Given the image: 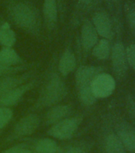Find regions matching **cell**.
Here are the masks:
<instances>
[{
    "label": "cell",
    "instance_id": "obj_1",
    "mask_svg": "<svg viewBox=\"0 0 135 153\" xmlns=\"http://www.w3.org/2000/svg\"><path fill=\"white\" fill-rule=\"evenodd\" d=\"M7 14L13 23L31 35L40 33L41 17L38 9L27 0H14L7 7Z\"/></svg>",
    "mask_w": 135,
    "mask_h": 153
},
{
    "label": "cell",
    "instance_id": "obj_2",
    "mask_svg": "<svg viewBox=\"0 0 135 153\" xmlns=\"http://www.w3.org/2000/svg\"><path fill=\"white\" fill-rule=\"evenodd\" d=\"M66 85L57 73H52L44 84L33 109H42L58 105L67 95Z\"/></svg>",
    "mask_w": 135,
    "mask_h": 153
},
{
    "label": "cell",
    "instance_id": "obj_3",
    "mask_svg": "<svg viewBox=\"0 0 135 153\" xmlns=\"http://www.w3.org/2000/svg\"><path fill=\"white\" fill-rule=\"evenodd\" d=\"M100 73V68L90 65H82L77 69L75 76L76 90L79 99L83 105L89 106L95 104L97 100L91 89V84L94 78Z\"/></svg>",
    "mask_w": 135,
    "mask_h": 153
},
{
    "label": "cell",
    "instance_id": "obj_4",
    "mask_svg": "<svg viewBox=\"0 0 135 153\" xmlns=\"http://www.w3.org/2000/svg\"><path fill=\"white\" fill-rule=\"evenodd\" d=\"M81 121L82 118L79 117H67L52 124L47 131V133L55 139L67 140L71 138L77 131Z\"/></svg>",
    "mask_w": 135,
    "mask_h": 153
},
{
    "label": "cell",
    "instance_id": "obj_5",
    "mask_svg": "<svg viewBox=\"0 0 135 153\" xmlns=\"http://www.w3.org/2000/svg\"><path fill=\"white\" fill-rule=\"evenodd\" d=\"M115 88V81L111 75L100 73L91 84V89L96 98H106L111 95Z\"/></svg>",
    "mask_w": 135,
    "mask_h": 153
},
{
    "label": "cell",
    "instance_id": "obj_6",
    "mask_svg": "<svg viewBox=\"0 0 135 153\" xmlns=\"http://www.w3.org/2000/svg\"><path fill=\"white\" fill-rule=\"evenodd\" d=\"M40 124V118L37 114H28L23 117L21 120H19L14 128L12 131L11 135L10 136V139L21 138L24 136H30Z\"/></svg>",
    "mask_w": 135,
    "mask_h": 153
},
{
    "label": "cell",
    "instance_id": "obj_7",
    "mask_svg": "<svg viewBox=\"0 0 135 153\" xmlns=\"http://www.w3.org/2000/svg\"><path fill=\"white\" fill-rule=\"evenodd\" d=\"M111 53L112 67L114 74L119 77H124L127 72V62L124 45L120 42L115 43Z\"/></svg>",
    "mask_w": 135,
    "mask_h": 153
},
{
    "label": "cell",
    "instance_id": "obj_8",
    "mask_svg": "<svg viewBox=\"0 0 135 153\" xmlns=\"http://www.w3.org/2000/svg\"><path fill=\"white\" fill-rule=\"evenodd\" d=\"M34 83L35 81H30L27 83L26 82L9 91L2 97H0V108H10V106L16 105L25 95V93L33 88Z\"/></svg>",
    "mask_w": 135,
    "mask_h": 153
},
{
    "label": "cell",
    "instance_id": "obj_9",
    "mask_svg": "<svg viewBox=\"0 0 135 153\" xmlns=\"http://www.w3.org/2000/svg\"><path fill=\"white\" fill-rule=\"evenodd\" d=\"M92 24L98 35H100L107 40L111 38L113 33L111 22L109 16L105 12L100 11L95 13L92 18Z\"/></svg>",
    "mask_w": 135,
    "mask_h": 153
},
{
    "label": "cell",
    "instance_id": "obj_10",
    "mask_svg": "<svg viewBox=\"0 0 135 153\" xmlns=\"http://www.w3.org/2000/svg\"><path fill=\"white\" fill-rule=\"evenodd\" d=\"M116 135L129 152H135V127L127 123H121L116 128Z\"/></svg>",
    "mask_w": 135,
    "mask_h": 153
},
{
    "label": "cell",
    "instance_id": "obj_11",
    "mask_svg": "<svg viewBox=\"0 0 135 153\" xmlns=\"http://www.w3.org/2000/svg\"><path fill=\"white\" fill-rule=\"evenodd\" d=\"M31 76V72L21 75H10L0 77V97L5 95L13 88L26 83L27 79Z\"/></svg>",
    "mask_w": 135,
    "mask_h": 153
},
{
    "label": "cell",
    "instance_id": "obj_12",
    "mask_svg": "<svg viewBox=\"0 0 135 153\" xmlns=\"http://www.w3.org/2000/svg\"><path fill=\"white\" fill-rule=\"evenodd\" d=\"M81 43L84 50H89L93 49L97 42L98 33L93 26L92 22L86 20L81 27Z\"/></svg>",
    "mask_w": 135,
    "mask_h": 153
},
{
    "label": "cell",
    "instance_id": "obj_13",
    "mask_svg": "<svg viewBox=\"0 0 135 153\" xmlns=\"http://www.w3.org/2000/svg\"><path fill=\"white\" fill-rule=\"evenodd\" d=\"M72 112V106L69 105H57L50 108L45 115L46 124L52 125L62 120L69 117Z\"/></svg>",
    "mask_w": 135,
    "mask_h": 153
},
{
    "label": "cell",
    "instance_id": "obj_14",
    "mask_svg": "<svg viewBox=\"0 0 135 153\" xmlns=\"http://www.w3.org/2000/svg\"><path fill=\"white\" fill-rule=\"evenodd\" d=\"M43 14L48 29L53 30L57 23V7L56 0H44Z\"/></svg>",
    "mask_w": 135,
    "mask_h": 153
},
{
    "label": "cell",
    "instance_id": "obj_15",
    "mask_svg": "<svg viewBox=\"0 0 135 153\" xmlns=\"http://www.w3.org/2000/svg\"><path fill=\"white\" fill-rule=\"evenodd\" d=\"M76 66V57L72 50H65L63 52L58 63V69L62 76H67L73 71Z\"/></svg>",
    "mask_w": 135,
    "mask_h": 153
},
{
    "label": "cell",
    "instance_id": "obj_16",
    "mask_svg": "<svg viewBox=\"0 0 135 153\" xmlns=\"http://www.w3.org/2000/svg\"><path fill=\"white\" fill-rule=\"evenodd\" d=\"M0 65L4 66H18L24 65L23 61L12 47H2L0 50Z\"/></svg>",
    "mask_w": 135,
    "mask_h": 153
},
{
    "label": "cell",
    "instance_id": "obj_17",
    "mask_svg": "<svg viewBox=\"0 0 135 153\" xmlns=\"http://www.w3.org/2000/svg\"><path fill=\"white\" fill-rule=\"evenodd\" d=\"M16 42V34L7 22L0 25V45L2 47H12Z\"/></svg>",
    "mask_w": 135,
    "mask_h": 153
},
{
    "label": "cell",
    "instance_id": "obj_18",
    "mask_svg": "<svg viewBox=\"0 0 135 153\" xmlns=\"http://www.w3.org/2000/svg\"><path fill=\"white\" fill-rule=\"evenodd\" d=\"M104 147L107 153H126V152L116 133H110L106 136Z\"/></svg>",
    "mask_w": 135,
    "mask_h": 153
},
{
    "label": "cell",
    "instance_id": "obj_19",
    "mask_svg": "<svg viewBox=\"0 0 135 153\" xmlns=\"http://www.w3.org/2000/svg\"><path fill=\"white\" fill-rule=\"evenodd\" d=\"M58 146L57 142L50 138L41 139L34 146L35 153H57Z\"/></svg>",
    "mask_w": 135,
    "mask_h": 153
},
{
    "label": "cell",
    "instance_id": "obj_20",
    "mask_svg": "<svg viewBox=\"0 0 135 153\" xmlns=\"http://www.w3.org/2000/svg\"><path fill=\"white\" fill-rule=\"evenodd\" d=\"M111 52L109 41L105 38L100 39L92 49L93 56L100 60L107 59L110 57Z\"/></svg>",
    "mask_w": 135,
    "mask_h": 153
},
{
    "label": "cell",
    "instance_id": "obj_21",
    "mask_svg": "<svg viewBox=\"0 0 135 153\" xmlns=\"http://www.w3.org/2000/svg\"><path fill=\"white\" fill-rule=\"evenodd\" d=\"M27 65H18V66H4L0 65V77L6 76H10V75H14L20 73L22 70L27 69Z\"/></svg>",
    "mask_w": 135,
    "mask_h": 153
},
{
    "label": "cell",
    "instance_id": "obj_22",
    "mask_svg": "<svg viewBox=\"0 0 135 153\" xmlns=\"http://www.w3.org/2000/svg\"><path fill=\"white\" fill-rule=\"evenodd\" d=\"M13 117V111L10 108H0V129L4 128Z\"/></svg>",
    "mask_w": 135,
    "mask_h": 153
},
{
    "label": "cell",
    "instance_id": "obj_23",
    "mask_svg": "<svg viewBox=\"0 0 135 153\" xmlns=\"http://www.w3.org/2000/svg\"><path fill=\"white\" fill-rule=\"evenodd\" d=\"M126 57L127 64L135 72V44L132 43L126 49Z\"/></svg>",
    "mask_w": 135,
    "mask_h": 153
},
{
    "label": "cell",
    "instance_id": "obj_24",
    "mask_svg": "<svg viewBox=\"0 0 135 153\" xmlns=\"http://www.w3.org/2000/svg\"><path fill=\"white\" fill-rule=\"evenodd\" d=\"M57 153H87V149L83 145H73L57 151Z\"/></svg>",
    "mask_w": 135,
    "mask_h": 153
},
{
    "label": "cell",
    "instance_id": "obj_25",
    "mask_svg": "<svg viewBox=\"0 0 135 153\" xmlns=\"http://www.w3.org/2000/svg\"><path fill=\"white\" fill-rule=\"evenodd\" d=\"M127 20L131 30L135 38V8H131L127 12Z\"/></svg>",
    "mask_w": 135,
    "mask_h": 153
},
{
    "label": "cell",
    "instance_id": "obj_26",
    "mask_svg": "<svg viewBox=\"0 0 135 153\" xmlns=\"http://www.w3.org/2000/svg\"><path fill=\"white\" fill-rule=\"evenodd\" d=\"M95 0H80V5L82 7H86L90 6L93 3Z\"/></svg>",
    "mask_w": 135,
    "mask_h": 153
},
{
    "label": "cell",
    "instance_id": "obj_27",
    "mask_svg": "<svg viewBox=\"0 0 135 153\" xmlns=\"http://www.w3.org/2000/svg\"><path fill=\"white\" fill-rule=\"evenodd\" d=\"M114 1H117V0H114Z\"/></svg>",
    "mask_w": 135,
    "mask_h": 153
}]
</instances>
